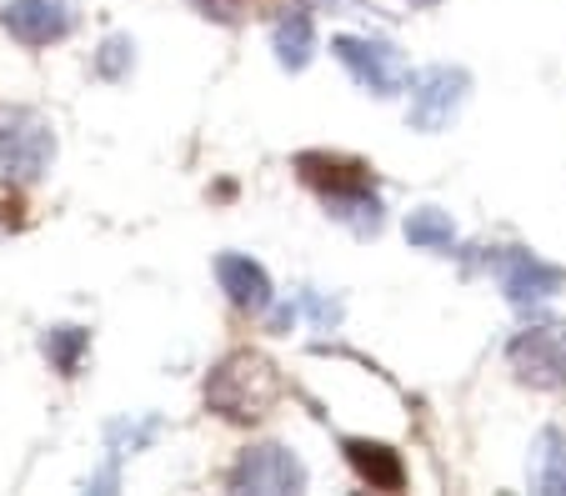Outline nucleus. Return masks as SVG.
I'll return each instance as SVG.
<instances>
[{
  "mask_svg": "<svg viewBox=\"0 0 566 496\" xmlns=\"http://www.w3.org/2000/svg\"><path fill=\"white\" fill-rule=\"evenodd\" d=\"M281 371L261 351H231L206 377V407L226 421H261L281 401Z\"/></svg>",
  "mask_w": 566,
  "mask_h": 496,
  "instance_id": "nucleus-1",
  "label": "nucleus"
},
{
  "mask_svg": "<svg viewBox=\"0 0 566 496\" xmlns=\"http://www.w3.org/2000/svg\"><path fill=\"white\" fill-rule=\"evenodd\" d=\"M506 367L532 391H566V321L562 316H532L506 341Z\"/></svg>",
  "mask_w": 566,
  "mask_h": 496,
  "instance_id": "nucleus-2",
  "label": "nucleus"
},
{
  "mask_svg": "<svg viewBox=\"0 0 566 496\" xmlns=\"http://www.w3.org/2000/svg\"><path fill=\"white\" fill-rule=\"evenodd\" d=\"M55 161V126L35 106H0V171L41 181Z\"/></svg>",
  "mask_w": 566,
  "mask_h": 496,
  "instance_id": "nucleus-3",
  "label": "nucleus"
},
{
  "mask_svg": "<svg viewBox=\"0 0 566 496\" xmlns=\"http://www.w3.org/2000/svg\"><path fill=\"white\" fill-rule=\"evenodd\" d=\"M332 55L342 61V71L356 81L361 91L371 96H401L411 86V71H407V55L401 45L386 41V35H336Z\"/></svg>",
  "mask_w": 566,
  "mask_h": 496,
  "instance_id": "nucleus-4",
  "label": "nucleus"
},
{
  "mask_svg": "<svg viewBox=\"0 0 566 496\" xmlns=\"http://www.w3.org/2000/svg\"><path fill=\"white\" fill-rule=\"evenodd\" d=\"M407 96V126L421 130V136H437L461 116V106L471 96V76L461 65H427V71L411 76Z\"/></svg>",
  "mask_w": 566,
  "mask_h": 496,
  "instance_id": "nucleus-5",
  "label": "nucleus"
},
{
  "mask_svg": "<svg viewBox=\"0 0 566 496\" xmlns=\"http://www.w3.org/2000/svg\"><path fill=\"white\" fill-rule=\"evenodd\" d=\"M486 271L496 276V286H502V296L512 306H542L566 292V266H556V261L536 256L526 246L486 251Z\"/></svg>",
  "mask_w": 566,
  "mask_h": 496,
  "instance_id": "nucleus-6",
  "label": "nucleus"
},
{
  "mask_svg": "<svg viewBox=\"0 0 566 496\" xmlns=\"http://www.w3.org/2000/svg\"><path fill=\"white\" fill-rule=\"evenodd\" d=\"M226 486L231 492H261V496L306 492V462L281 442H261L235 456V466L226 472Z\"/></svg>",
  "mask_w": 566,
  "mask_h": 496,
  "instance_id": "nucleus-7",
  "label": "nucleus"
},
{
  "mask_svg": "<svg viewBox=\"0 0 566 496\" xmlns=\"http://www.w3.org/2000/svg\"><path fill=\"white\" fill-rule=\"evenodd\" d=\"M0 25L11 31L15 45H25V51H45V45L65 41L75 25L71 6L65 0H6L0 6Z\"/></svg>",
  "mask_w": 566,
  "mask_h": 496,
  "instance_id": "nucleus-8",
  "label": "nucleus"
},
{
  "mask_svg": "<svg viewBox=\"0 0 566 496\" xmlns=\"http://www.w3.org/2000/svg\"><path fill=\"white\" fill-rule=\"evenodd\" d=\"M160 432H166V421L160 416H116V421H106V466H101L86 486L91 492H116L120 466H126L136 452H146Z\"/></svg>",
  "mask_w": 566,
  "mask_h": 496,
  "instance_id": "nucleus-9",
  "label": "nucleus"
},
{
  "mask_svg": "<svg viewBox=\"0 0 566 496\" xmlns=\"http://www.w3.org/2000/svg\"><path fill=\"white\" fill-rule=\"evenodd\" d=\"M216 281H221L226 302H231L235 312L266 316L271 306H276V292H271L266 266L251 261V256H241V251H221V256H216Z\"/></svg>",
  "mask_w": 566,
  "mask_h": 496,
  "instance_id": "nucleus-10",
  "label": "nucleus"
},
{
  "mask_svg": "<svg viewBox=\"0 0 566 496\" xmlns=\"http://www.w3.org/2000/svg\"><path fill=\"white\" fill-rule=\"evenodd\" d=\"M296 176L321 196V201H326V196H342V191H356V186H376V176H371V166L366 161L332 156V151H301L296 156Z\"/></svg>",
  "mask_w": 566,
  "mask_h": 496,
  "instance_id": "nucleus-11",
  "label": "nucleus"
},
{
  "mask_svg": "<svg viewBox=\"0 0 566 496\" xmlns=\"http://www.w3.org/2000/svg\"><path fill=\"white\" fill-rule=\"evenodd\" d=\"M346 462H352V472L361 476L371 492H401L407 486V462H401V452H391L386 442H366V436H346Z\"/></svg>",
  "mask_w": 566,
  "mask_h": 496,
  "instance_id": "nucleus-12",
  "label": "nucleus"
},
{
  "mask_svg": "<svg viewBox=\"0 0 566 496\" xmlns=\"http://www.w3.org/2000/svg\"><path fill=\"white\" fill-rule=\"evenodd\" d=\"M271 51H276L281 71H306L311 55H316V21H311V6H286L271 25Z\"/></svg>",
  "mask_w": 566,
  "mask_h": 496,
  "instance_id": "nucleus-13",
  "label": "nucleus"
},
{
  "mask_svg": "<svg viewBox=\"0 0 566 496\" xmlns=\"http://www.w3.org/2000/svg\"><path fill=\"white\" fill-rule=\"evenodd\" d=\"M526 482L532 492L566 496V432L562 426H542L532 442V462H526Z\"/></svg>",
  "mask_w": 566,
  "mask_h": 496,
  "instance_id": "nucleus-14",
  "label": "nucleus"
},
{
  "mask_svg": "<svg viewBox=\"0 0 566 496\" xmlns=\"http://www.w3.org/2000/svg\"><path fill=\"white\" fill-rule=\"evenodd\" d=\"M407 241L417 251H431V256H451L457 251V221L441 205H417L407 217Z\"/></svg>",
  "mask_w": 566,
  "mask_h": 496,
  "instance_id": "nucleus-15",
  "label": "nucleus"
},
{
  "mask_svg": "<svg viewBox=\"0 0 566 496\" xmlns=\"http://www.w3.org/2000/svg\"><path fill=\"white\" fill-rule=\"evenodd\" d=\"M86 346H91L86 326H45V336H41L45 361H51L61 377H75V371H81V361H86Z\"/></svg>",
  "mask_w": 566,
  "mask_h": 496,
  "instance_id": "nucleus-16",
  "label": "nucleus"
},
{
  "mask_svg": "<svg viewBox=\"0 0 566 496\" xmlns=\"http://www.w3.org/2000/svg\"><path fill=\"white\" fill-rule=\"evenodd\" d=\"M130 71H136V41H130V35H106L96 51V76L120 86Z\"/></svg>",
  "mask_w": 566,
  "mask_h": 496,
  "instance_id": "nucleus-17",
  "label": "nucleus"
},
{
  "mask_svg": "<svg viewBox=\"0 0 566 496\" xmlns=\"http://www.w3.org/2000/svg\"><path fill=\"white\" fill-rule=\"evenodd\" d=\"M296 302H301V316H311V321H316V331H336V326H342V302H332L326 292L301 286Z\"/></svg>",
  "mask_w": 566,
  "mask_h": 496,
  "instance_id": "nucleus-18",
  "label": "nucleus"
},
{
  "mask_svg": "<svg viewBox=\"0 0 566 496\" xmlns=\"http://www.w3.org/2000/svg\"><path fill=\"white\" fill-rule=\"evenodd\" d=\"M196 11L206 15V21H221V25H235L241 15L251 11V0H196Z\"/></svg>",
  "mask_w": 566,
  "mask_h": 496,
  "instance_id": "nucleus-19",
  "label": "nucleus"
},
{
  "mask_svg": "<svg viewBox=\"0 0 566 496\" xmlns=\"http://www.w3.org/2000/svg\"><path fill=\"white\" fill-rule=\"evenodd\" d=\"M311 11H332V15H381L371 0H306Z\"/></svg>",
  "mask_w": 566,
  "mask_h": 496,
  "instance_id": "nucleus-20",
  "label": "nucleus"
},
{
  "mask_svg": "<svg viewBox=\"0 0 566 496\" xmlns=\"http://www.w3.org/2000/svg\"><path fill=\"white\" fill-rule=\"evenodd\" d=\"M411 6H417V11H431V6H441V0H411Z\"/></svg>",
  "mask_w": 566,
  "mask_h": 496,
  "instance_id": "nucleus-21",
  "label": "nucleus"
}]
</instances>
